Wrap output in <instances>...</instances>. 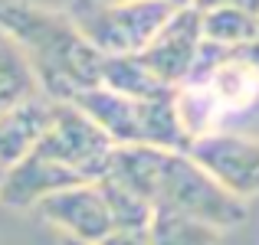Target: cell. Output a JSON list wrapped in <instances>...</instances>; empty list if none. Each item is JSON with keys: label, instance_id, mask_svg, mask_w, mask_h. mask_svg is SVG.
Wrapping results in <instances>:
<instances>
[{"label": "cell", "instance_id": "1", "mask_svg": "<svg viewBox=\"0 0 259 245\" xmlns=\"http://www.w3.org/2000/svg\"><path fill=\"white\" fill-rule=\"evenodd\" d=\"M0 33H7L23 49L39 92L50 101H76L82 92L102 85L105 56L89 46L66 10L33 0H4Z\"/></svg>", "mask_w": 259, "mask_h": 245}, {"label": "cell", "instance_id": "2", "mask_svg": "<svg viewBox=\"0 0 259 245\" xmlns=\"http://www.w3.org/2000/svg\"><path fill=\"white\" fill-rule=\"evenodd\" d=\"M108 173L138 190L154 213H177L220 229L246 222V203L220 190L184 151L161 147H115Z\"/></svg>", "mask_w": 259, "mask_h": 245}, {"label": "cell", "instance_id": "3", "mask_svg": "<svg viewBox=\"0 0 259 245\" xmlns=\"http://www.w3.org/2000/svg\"><path fill=\"white\" fill-rule=\"evenodd\" d=\"M174 95H164V98H128V95H118L112 88L99 85L92 92H82L72 105L82 108L115 147L187 151L190 138L181 128Z\"/></svg>", "mask_w": 259, "mask_h": 245}, {"label": "cell", "instance_id": "4", "mask_svg": "<svg viewBox=\"0 0 259 245\" xmlns=\"http://www.w3.org/2000/svg\"><path fill=\"white\" fill-rule=\"evenodd\" d=\"M177 4L138 0V4H105V0H69L66 13L99 56H141L158 30L171 20Z\"/></svg>", "mask_w": 259, "mask_h": 245}, {"label": "cell", "instance_id": "5", "mask_svg": "<svg viewBox=\"0 0 259 245\" xmlns=\"http://www.w3.org/2000/svg\"><path fill=\"white\" fill-rule=\"evenodd\" d=\"M33 154L53 160L56 167L76 176L79 183H99L112 167L115 144L102 134V128L82 108H76L72 101H56L50 128L39 138Z\"/></svg>", "mask_w": 259, "mask_h": 245}, {"label": "cell", "instance_id": "6", "mask_svg": "<svg viewBox=\"0 0 259 245\" xmlns=\"http://www.w3.org/2000/svg\"><path fill=\"white\" fill-rule=\"evenodd\" d=\"M187 154L210 180L240 203L259 196V138L246 131H213L194 138Z\"/></svg>", "mask_w": 259, "mask_h": 245}, {"label": "cell", "instance_id": "7", "mask_svg": "<svg viewBox=\"0 0 259 245\" xmlns=\"http://www.w3.org/2000/svg\"><path fill=\"white\" fill-rule=\"evenodd\" d=\"M200 49H203L200 13L194 7H177L171 20L158 30V36L148 43V49L138 59L148 66V72L158 82H164L167 88H181L194 72Z\"/></svg>", "mask_w": 259, "mask_h": 245}, {"label": "cell", "instance_id": "8", "mask_svg": "<svg viewBox=\"0 0 259 245\" xmlns=\"http://www.w3.org/2000/svg\"><path fill=\"white\" fill-rule=\"evenodd\" d=\"M39 219L50 222L53 229L63 232V239H72L79 245H99L105 235L115 232L112 213L105 206L99 183H82V187H69L59 193L46 196L36 206Z\"/></svg>", "mask_w": 259, "mask_h": 245}, {"label": "cell", "instance_id": "9", "mask_svg": "<svg viewBox=\"0 0 259 245\" xmlns=\"http://www.w3.org/2000/svg\"><path fill=\"white\" fill-rule=\"evenodd\" d=\"M53 105L56 101H50L46 95H36V98L0 114V170H10L13 163H20L36 151L39 138L50 128Z\"/></svg>", "mask_w": 259, "mask_h": 245}, {"label": "cell", "instance_id": "10", "mask_svg": "<svg viewBox=\"0 0 259 245\" xmlns=\"http://www.w3.org/2000/svg\"><path fill=\"white\" fill-rule=\"evenodd\" d=\"M200 13V33L203 43L217 49H240L259 39V17L236 7H207Z\"/></svg>", "mask_w": 259, "mask_h": 245}, {"label": "cell", "instance_id": "11", "mask_svg": "<svg viewBox=\"0 0 259 245\" xmlns=\"http://www.w3.org/2000/svg\"><path fill=\"white\" fill-rule=\"evenodd\" d=\"M36 95L43 92H39V82L33 76L23 49L7 33H0V114L36 98Z\"/></svg>", "mask_w": 259, "mask_h": 245}, {"label": "cell", "instance_id": "12", "mask_svg": "<svg viewBox=\"0 0 259 245\" xmlns=\"http://www.w3.org/2000/svg\"><path fill=\"white\" fill-rule=\"evenodd\" d=\"M102 85L118 95H128V98H164V95L177 92V88H167L164 82L154 79L138 56L105 59L102 63Z\"/></svg>", "mask_w": 259, "mask_h": 245}, {"label": "cell", "instance_id": "13", "mask_svg": "<svg viewBox=\"0 0 259 245\" xmlns=\"http://www.w3.org/2000/svg\"><path fill=\"white\" fill-rule=\"evenodd\" d=\"M99 190H102V196H105V206H108V213H112L115 229H148L151 226V219H154L151 203H148L138 190L128 187L125 180L105 173L99 180Z\"/></svg>", "mask_w": 259, "mask_h": 245}, {"label": "cell", "instance_id": "14", "mask_svg": "<svg viewBox=\"0 0 259 245\" xmlns=\"http://www.w3.org/2000/svg\"><path fill=\"white\" fill-rule=\"evenodd\" d=\"M148 239L151 245H223V232L177 213H154Z\"/></svg>", "mask_w": 259, "mask_h": 245}, {"label": "cell", "instance_id": "15", "mask_svg": "<svg viewBox=\"0 0 259 245\" xmlns=\"http://www.w3.org/2000/svg\"><path fill=\"white\" fill-rule=\"evenodd\" d=\"M99 245H151V239H148V229H115Z\"/></svg>", "mask_w": 259, "mask_h": 245}, {"label": "cell", "instance_id": "16", "mask_svg": "<svg viewBox=\"0 0 259 245\" xmlns=\"http://www.w3.org/2000/svg\"><path fill=\"white\" fill-rule=\"evenodd\" d=\"M194 10H207V7H236V10H246L259 17V0H190Z\"/></svg>", "mask_w": 259, "mask_h": 245}, {"label": "cell", "instance_id": "17", "mask_svg": "<svg viewBox=\"0 0 259 245\" xmlns=\"http://www.w3.org/2000/svg\"><path fill=\"white\" fill-rule=\"evenodd\" d=\"M233 56L240 59V63L259 79V39H256V43H249V46H240V49H233Z\"/></svg>", "mask_w": 259, "mask_h": 245}, {"label": "cell", "instance_id": "18", "mask_svg": "<svg viewBox=\"0 0 259 245\" xmlns=\"http://www.w3.org/2000/svg\"><path fill=\"white\" fill-rule=\"evenodd\" d=\"M105 4H138V0H105ZM167 4H177V7H190V0H167Z\"/></svg>", "mask_w": 259, "mask_h": 245}, {"label": "cell", "instance_id": "19", "mask_svg": "<svg viewBox=\"0 0 259 245\" xmlns=\"http://www.w3.org/2000/svg\"><path fill=\"white\" fill-rule=\"evenodd\" d=\"M59 245H79V242H72V239H59Z\"/></svg>", "mask_w": 259, "mask_h": 245}, {"label": "cell", "instance_id": "20", "mask_svg": "<svg viewBox=\"0 0 259 245\" xmlns=\"http://www.w3.org/2000/svg\"><path fill=\"white\" fill-rule=\"evenodd\" d=\"M0 180H4V170H0Z\"/></svg>", "mask_w": 259, "mask_h": 245}]
</instances>
